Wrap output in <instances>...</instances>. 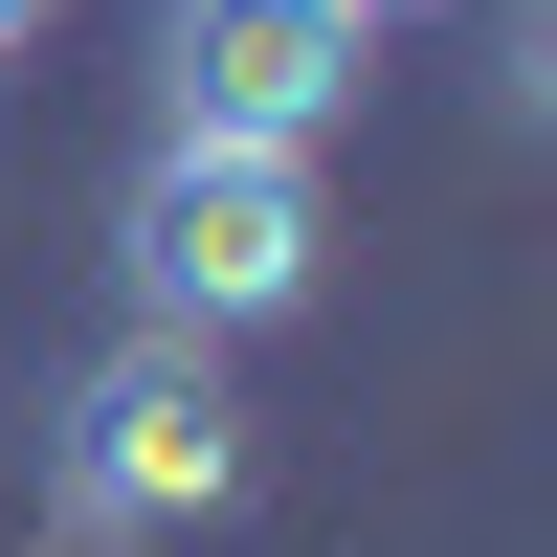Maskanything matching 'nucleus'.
<instances>
[{"instance_id": "nucleus-1", "label": "nucleus", "mask_w": 557, "mask_h": 557, "mask_svg": "<svg viewBox=\"0 0 557 557\" xmlns=\"http://www.w3.org/2000/svg\"><path fill=\"white\" fill-rule=\"evenodd\" d=\"M134 246V335H268V312H312V268H335V201H312V157H201V134H157L112 201Z\"/></svg>"}, {"instance_id": "nucleus-2", "label": "nucleus", "mask_w": 557, "mask_h": 557, "mask_svg": "<svg viewBox=\"0 0 557 557\" xmlns=\"http://www.w3.org/2000/svg\"><path fill=\"white\" fill-rule=\"evenodd\" d=\"M67 491L134 513V535L246 513V401H223V357H201V335H112V357L67 380Z\"/></svg>"}, {"instance_id": "nucleus-4", "label": "nucleus", "mask_w": 557, "mask_h": 557, "mask_svg": "<svg viewBox=\"0 0 557 557\" xmlns=\"http://www.w3.org/2000/svg\"><path fill=\"white\" fill-rule=\"evenodd\" d=\"M45 23H67V0H0V67H23V45H45Z\"/></svg>"}, {"instance_id": "nucleus-3", "label": "nucleus", "mask_w": 557, "mask_h": 557, "mask_svg": "<svg viewBox=\"0 0 557 557\" xmlns=\"http://www.w3.org/2000/svg\"><path fill=\"white\" fill-rule=\"evenodd\" d=\"M357 67L380 45L335 0H157V134H201V157H312L357 112Z\"/></svg>"}, {"instance_id": "nucleus-5", "label": "nucleus", "mask_w": 557, "mask_h": 557, "mask_svg": "<svg viewBox=\"0 0 557 557\" xmlns=\"http://www.w3.org/2000/svg\"><path fill=\"white\" fill-rule=\"evenodd\" d=\"M335 23H357V45H380V23H401V0H335Z\"/></svg>"}]
</instances>
